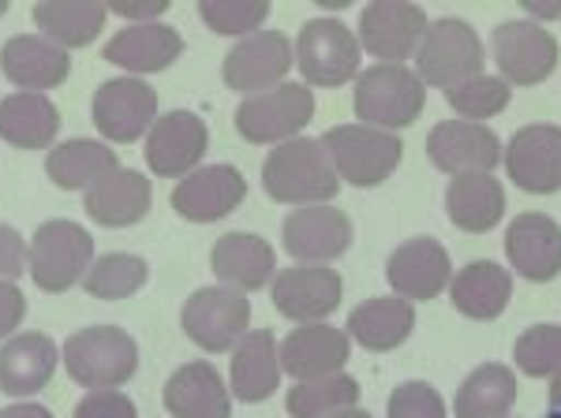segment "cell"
Instances as JSON below:
<instances>
[{"instance_id":"obj_2","label":"cell","mask_w":561,"mask_h":418,"mask_svg":"<svg viewBox=\"0 0 561 418\" xmlns=\"http://www.w3.org/2000/svg\"><path fill=\"white\" fill-rule=\"evenodd\" d=\"M60 362H65L68 378L90 393L121 388L139 370V344L121 325H87L65 340Z\"/></svg>"},{"instance_id":"obj_30","label":"cell","mask_w":561,"mask_h":418,"mask_svg":"<svg viewBox=\"0 0 561 418\" xmlns=\"http://www.w3.org/2000/svg\"><path fill=\"white\" fill-rule=\"evenodd\" d=\"M60 131V108L45 94L0 97V139L15 150H53Z\"/></svg>"},{"instance_id":"obj_17","label":"cell","mask_w":561,"mask_h":418,"mask_svg":"<svg viewBox=\"0 0 561 418\" xmlns=\"http://www.w3.org/2000/svg\"><path fill=\"white\" fill-rule=\"evenodd\" d=\"M505 169L520 190L550 195L561 187V127L531 124L520 127L505 147Z\"/></svg>"},{"instance_id":"obj_52","label":"cell","mask_w":561,"mask_h":418,"mask_svg":"<svg viewBox=\"0 0 561 418\" xmlns=\"http://www.w3.org/2000/svg\"><path fill=\"white\" fill-rule=\"evenodd\" d=\"M547 418H561V411H550V415H547Z\"/></svg>"},{"instance_id":"obj_13","label":"cell","mask_w":561,"mask_h":418,"mask_svg":"<svg viewBox=\"0 0 561 418\" xmlns=\"http://www.w3.org/2000/svg\"><path fill=\"white\" fill-rule=\"evenodd\" d=\"M206 147H210V131L187 108H173V113L158 116V124L147 135V165L153 176L176 179L192 176L203 161Z\"/></svg>"},{"instance_id":"obj_33","label":"cell","mask_w":561,"mask_h":418,"mask_svg":"<svg viewBox=\"0 0 561 418\" xmlns=\"http://www.w3.org/2000/svg\"><path fill=\"white\" fill-rule=\"evenodd\" d=\"M31 15L42 38L65 45V49H83L105 31L108 4H94V0H42V4H34Z\"/></svg>"},{"instance_id":"obj_26","label":"cell","mask_w":561,"mask_h":418,"mask_svg":"<svg viewBox=\"0 0 561 418\" xmlns=\"http://www.w3.org/2000/svg\"><path fill=\"white\" fill-rule=\"evenodd\" d=\"M102 53L116 68L147 76V71H165L184 53V38H180L176 26L165 23H131L124 31H116Z\"/></svg>"},{"instance_id":"obj_49","label":"cell","mask_w":561,"mask_h":418,"mask_svg":"<svg viewBox=\"0 0 561 418\" xmlns=\"http://www.w3.org/2000/svg\"><path fill=\"white\" fill-rule=\"evenodd\" d=\"M550 407L561 411V374H554V381H550Z\"/></svg>"},{"instance_id":"obj_24","label":"cell","mask_w":561,"mask_h":418,"mask_svg":"<svg viewBox=\"0 0 561 418\" xmlns=\"http://www.w3.org/2000/svg\"><path fill=\"white\" fill-rule=\"evenodd\" d=\"M210 266L225 288L232 292H259L262 285L277 277V258L262 235L255 232H229L214 243Z\"/></svg>"},{"instance_id":"obj_28","label":"cell","mask_w":561,"mask_h":418,"mask_svg":"<svg viewBox=\"0 0 561 418\" xmlns=\"http://www.w3.org/2000/svg\"><path fill=\"white\" fill-rule=\"evenodd\" d=\"M161 404L173 418H229L232 399L221 374L210 362H184L173 378L165 381Z\"/></svg>"},{"instance_id":"obj_7","label":"cell","mask_w":561,"mask_h":418,"mask_svg":"<svg viewBox=\"0 0 561 418\" xmlns=\"http://www.w3.org/2000/svg\"><path fill=\"white\" fill-rule=\"evenodd\" d=\"M180 325H184L187 340L198 344L203 351H210V356H217V351H229L232 344H240L243 336H248L251 303L225 285L198 288L184 303Z\"/></svg>"},{"instance_id":"obj_43","label":"cell","mask_w":561,"mask_h":418,"mask_svg":"<svg viewBox=\"0 0 561 418\" xmlns=\"http://www.w3.org/2000/svg\"><path fill=\"white\" fill-rule=\"evenodd\" d=\"M71 418H139L135 404L116 388H102V393H87L76 404Z\"/></svg>"},{"instance_id":"obj_9","label":"cell","mask_w":561,"mask_h":418,"mask_svg":"<svg viewBox=\"0 0 561 418\" xmlns=\"http://www.w3.org/2000/svg\"><path fill=\"white\" fill-rule=\"evenodd\" d=\"M293 68V42L280 31H262L251 38H240L221 60V83L237 94H266L285 83Z\"/></svg>"},{"instance_id":"obj_46","label":"cell","mask_w":561,"mask_h":418,"mask_svg":"<svg viewBox=\"0 0 561 418\" xmlns=\"http://www.w3.org/2000/svg\"><path fill=\"white\" fill-rule=\"evenodd\" d=\"M169 0H113L108 12L113 15H124V20H135V23H153L158 15H165Z\"/></svg>"},{"instance_id":"obj_39","label":"cell","mask_w":561,"mask_h":418,"mask_svg":"<svg viewBox=\"0 0 561 418\" xmlns=\"http://www.w3.org/2000/svg\"><path fill=\"white\" fill-rule=\"evenodd\" d=\"M266 15H270L266 0H203L198 4V20L210 26L214 34H225V38H232V34L251 38L266 23Z\"/></svg>"},{"instance_id":"obj_38","label":"cell","mask_w":561,"mask_h":418,"mask_svg":"<svg viewBox=\"0 0 561 418\" xmlns=\"http://www.w3.org/2000/svg\"><path fill=\"white\" fill-rule=\"evenodd\" d=\"M147 280H150V266L139 254H102V258H94V266L83 277V288L87 295L116 303V299H131Z\"/></svg>"},{"instance_id":"obj_44","label":"cell","mask_w":561,"mask_h":418,"mask_svg":"<svg viewBox=\"0 0 561 418\" xmlns=\"http://www.w3.org/2000/svg\"><path fill=\"white\" fill-rule=\"evenodd\" d=\"M26 251H31V243H23V235L12 224H0V280L23 277Z\"/></svg>"},{"instance_id":"obj_11","label":"cell","mask_w":561,"mask_h":418,"mask_svg":"<svg viewBox=\"0 0 561 418\" xmlns=\"http://www.w3.org/2000/svg\"><path fill=\"white\" fill-rule=\"evenodd\" d=\"M90 116H94V127L108 142L128 147L158 124V90L135 76L108 79V83L98 86Z\"/></svg>"},{"instance_id":"obj_14","label":"cell","mask_w":561,"mask_h":418,"mask_svg":"<svg viewBox=\"0 0 561 418\" xmlns=\"http://www.w3.org/2000/svg\"><path fill=\"white\" fill-rule=\"evenodd\" d=\"M427 26V12L420 4H367L359 15V45L382 63H404L420 53Z\"/></svg>"},{"instance_id":"obj_50","label":"cell","mask_w":561,"mask_h":418,"mask_svg":"<svg viewBox=\"0 0 561 418\" xmlns=\"http://www.w3.org/2000/svg\"><path fill=\"white\" fill-rule=\"evenodd\" d=\"M333 418H370V415L359 411V407H352V411H341V415H333Z\"/></svg>"},{"instance_id":"obj_3","label":"cell","mask_w":561,"mask_h":418,"mask_svg":"<svg viewBox=\"0 0 561 418\" xmlns=\"http://www.w3.org/2000/svg\"><path fill=\"white\" fill-rule=\"evenodd\" d=\"M26 266L42 292L60 295L76 288L94 266V240L83 224L76 221H45L38 232L31 235V251H26Z\"/></svg>"},{"instance_id":"obj_25","label":"cell","mask_w":561,"mask_h":418,"mask_svg":"<svg viewBox=\"0 0 561 418\" xmlns=\"http://www.w3.org/2000/svg\"><path fill=\"white\" fill-rule=\"evenodd\" d=\"M153 206V187L142 172L135 169H116L113 176H105L102 184H94L83 195V209L94 224L105 229H128L139 224Z\"/></svg>"},{"instance_id":"obj_1","label":"cell","mask_w":561,"mask_h":418,"mask_svg":"<svg viewBox=\"0 0 561 418\" xmlns=\"http://www.w3.org/2000/svg\"><path fill=\"white\" fill-rule=\"evenodd\" d=\"M262 187L274 202L322 206L341 190V176L322 139L280 142L262 165Z\"/></svg>"},{"instance_id":"obj_40","label":"cell","mask_w":561,"mask_h":418,"mask_svg":"<svg viewBox=\"0 0 561 418\" xmlns=\"http://www.w3.org/2000/svg\"><path fill=\"white\" fill-rule=\"evenodd\" d=\"M446 97L468 124L491 120V116H497L505 105H510V83H505V79H494V76H476V79H468V83L454 86Z\"/></svg>"},{"instance_id":"obj_4","label":"cell","mask_w":561,"mask_h":418,"mask_svg":"<svg viewBox=\"0 0 561 418\" xmlns=\"http://www.w3.org/2000/svg\"><path fill=\"white\" fill-rule=\"evenodd\" d=\"M427 105L423 79L404 63H375L356 83V116L359 124L378 127V131H397L409 127Z\"/></svg>"},{"instance_id":"obj_16","label":"cell","mask_w":561,"mask_h":418,"mask_svg":"<svg viewBox=\"0 0 561 418\" xmlns=\"http://www.w3.org/2000/svg\"><path fill=\"white\" fill-rule=\"evenodd\" d=\"M280 243L285 251L293 254L296 262H330V258H341L352 243V221L341 209L333 206H304L296 213L285 217L280 224Z\"/></svg>"},{"instance_id":"obj_5","label":"cell","mask_w":561,"mask_h":418,"mask_svg":"<svg viewBox=\"0 0 561 418\" xmlns=\"http://www.w3.org/2000/svg\"><path fill=\"white\" fill-rule=\"evenodd\" d=\"M322 142H325V150H330L337 176L352 187L382 184L404 153L401 139H397L393 131H378V127H367V124L333 127V131H325Z\"/></svg>"},{"instance_id":"obj_32","label":"cell","mask_w":561,"mask_h":418,"mask_svg":"<svg viewBox=\"0 0 561 418\" xmlns=\"http://www.w3.org/2000/svg\"><path fill=\"white\" fill-rule=\"evenodd\" d=\"M454 292V306L472 322H491L510 306L513 295V277L497 262H468L465 269L454 272L449 280Z\"/></svg>"},{"instance_id":"obj_41","label":"cell","mask_w":561,"mask_h":418,"mask_svg":"<svg viewBox=\"0 0 561 418\" xmlns=\"http://www.w3.org/2000/svg\"><path fill=\"white\" fill-rule=\"evenodd\" d=\"M513 359L528 378L561 374V325H531L513 348Z\"/></svg>"},{"instance_id":"obj_15","label":"cell","mask_w":561,"mask_h":418,"mask_svg":"<svg viewBox=\"0 0 561 418\" xmlns=\"http://www.w3.org/2000/svg\"><path fill=\"white\" fill-rule=\"evenodd\" d=\"M386 277L404 303H427L454 280V266H449V251L438 240L420 235L389 254Z\"/></svg>"},{"instance_id":"obj_45","label":"cell","mask_w":561,"mask_h":418,"mask_svg":"<svg viewBox=\"0 0 561 418\" xmlns=\"http://www.w3.org/2000/svg\"><path fill=\"white\" fill-rule=\"evenodd\" d=\"M26 317V295L15 280H0V340L12 336Z\"/></svg>"},{"instance_id":"obj_31","label":"cell","mask_w":561,"mask_h":418,"mask_svg":"<svg viewBox=\"0 0 561 418\" xmlns=\"http://www.w3.org/2000/svg\"><path fill=\"white\" fill-rule=\"evenodd\" d=\"M116 169H121V158L98 139H68L45 153V176L60 190H90Z\"/></svg>"},{"instance_id":"obj_19","label":"cell","mask_w":561,"mask_h":418,"mask_svg":"<svg viewBox=\"0 0 561 418\" xmlns=\"http://www.w3.org/2000/svg\"><path fill=\"white\" fill-rule=\"evenodd\" d=\"M0 71L23 94H42V90L65 83L71 71V57L65 45L42 38V34H15L0 49Z\"/></svg>"},{"instance_id":"obj_35","label":"cell","mask_w":561,"mask_h":418,"mask_svg":"<svg viewBox=\"0 0 561 418\" xmlns=\"http://www.w3.org/2000/svg\"><path fill=\"white\" fill-rule=\"evenodd\" d=\"M415 311L404 299H367L348 314V333L367 351H393L412 336Z\"/></svg>"},{"instance_id":"obj_34","label":"cell","mask_w":561,"mask_h":418,"mask_svg":"<svg viewBox=\"0 0 561 418\" xmlns=\"http://www.w3.org/2000/svg\"><path fill=\"white\" fill-rule=\"evenodd\" d=\"M449 221L465 232H491L505 213V190L491 172H468L457 176L446 190Z\"/></svg>"},{"instance_id":"obj_12","label":"cell","mask_w":561,"mask_h":418,"mask_svg":"<svg viewBox=\"0 0 561 418\" xmlns=\"http://www.w3.org/2000/svg\"><path fill=\"white\" fill-rule=\"evenodd\" d=\"M494 63L505 76V83L517 86H536L542 79H550V71L558 68V42L550 31H542L531 20H510L494 31Z\"/></svg>"},{"instance_id":"obj_42","label":"cell","mask_w":561,"mask_h":418,"mask_svg":"<svg viewBox=\"0 0 561 418\" xmlns=\"http://www.w3.org/2000/svg\"><path fill=\"white\" fill-rule=\"evenodd\" d=\"M389 418H446V404L427 381H404L389 396Z\"/></svg>"},{"instance_id":"obj_23","label":"cell","mask_w":561,"mask_h":418,"mask_svg":"<svg viewBox=\"0 0 561 418\" xmlns=\"http://www.w3.org/2000/svg\"><path fill=\"white\" fill-rule=\"evenodd\" d=\"M505 254L520 277L547 285L561 272V229L547 213H520L505 232Z\"/></svg>"},{"instance_id":"obj_6","label":"cell","mask_w":561,"mask_h":418,"mask_svg":"<svg viewBox=\"0 0 561 418\" xmlns=\"http://www.w3.org/2000/svg\"><path fill=\"white\" fill-rule=\"evenodd\" d=\"M483 42L465 20H438L427 26L423 45L415 53L420 60V79L431 86L454 90L468 79L483 76Z\"/></svg>"},{"instance_id":"obj_27","label":"cell","mask_w":561,"mask_h":418,"mask_svg":"<svg viewBox=\"0 0 561 418\" xmlns=\"http://www.w3.org/2000/svg\"><path fill=\"white\" fill-rule=\"evenodd\" d=\"M348 362V333L333 325H304L280 340V370L296 381H311L325 374H341Z\"/></svg>"},{"instance_id":"obj_29","label":"cell","mask_w":561,"mask_h":418,"mask_svg":"<svg viewBox=\"0 0 561 418\" xmlns=\"http://www.w3.org/2000/svg\"><path fill=\"white\" fill-rule=\"evenodd\" d=\"M280 381V351L270 329H255L232 348L229 362V385L232 396L243 404H262L277 393Z\"/></svg>"},{"instance_id":"obj_48","label":"cell","mask_w":561,"mask_h":418,"mask_svg":"<svg viewBox=\"0 0 561 418\" xmlns=\"http://www.w3.org/2000/svg\"><path fill=\"white\" fill-rule=\"evenodd\" d=\"M524 8H528L531 15H539V20H554V15H561V4H554V0H539V4H531L528 0Z\"/></svg>"},{"instance_id":"obj_21","label":"cell","mask_w":561,"mask_h":418,"mask_svg":"<svg viewBox=\"0 0 561 418\" xmlns=\"http://www.w3.org/2000/svg\"><path fill=\"white\" fill-rule=\"evenodd\" d=\"M427 153L442 172L468 176V172H491L502 161V142L483 124L446 120L427 135Z\"/></svg>"},{"instance_id":"obj_18","label":"cell","mask_w":561,"mask_h":418,"mask_svg":"<svg viewBox=\"0 0 561 418\" xmlns=\"http://www.w3.org/2000/svg\"><path fill=\"white\" fill-rule=\"evenodd\" d=\"M243 195H248V184H243L240 169L203 165L173 187V209L184 221L210 224L221 221L225 213H232L243 202Z\"/></svg>"},{"instance_id":"obj_37","label":"cell","mask_w":561,"mask_h":418,"mask_svg":"<svg viewBox=\"0 0 561 418\" xmlns=\"http://www.w3.org/2000/svg\"><path fill=\"white\" fill-rule=\"evenodd\" d=\"M359 399V385L356 378L348 374H325V378H311L293 385L285 407L293 418H333L341 411H352Z\"/></svg>"},{"instance_id":"obj_10","label":"cell","mask_w":561,"mask_h":418,"mask_svg":"<svg viewBox=\"0 0 561 418\" xmlns=\"http://www.w3.org/2000/svg\"><path fill=\"white\" fill-rule=\"evenodd\" d=\"M296 63L311 86H345L359 71V42L341 20H311L296 38Z\"/></svg>"},{"instance_id":"obj_22","label":"cell","mask_w":561,"mask_h":418,"mask_svg":"<svg viewBox=\"0 0 561 418\" xmlns=\"http://www.w3.org/2000/svg\"><path fill=\"white\" fill-rule=\"evenodd\" d=\"M60 367V348L45 333H15L0 348V393L4 396H34L49 385Z\"/></svg>"},{"instance_id":"obj_36","label":"cell","mask_w":561,"mask_h":418,"mask_svg":"<svg viewBox=\"0 0 561 418\" xmlns=\"http://www.w3.org/2000/svg\"><path fill=\"white\" fill-rule=\"evenodd\" d=\"M517 404V378L502 362H486L472 370L457 388L454 411L457 418H505Z\"/></svg>"},{"instance_id":"obj_51","label":"cell","mask_w":561,"mask_h":418,"mask_svg":"<svg viewBox=\"0 0 561 418\" xmlns=\"http://www.w3.org/2000/svg\"><path fill=\"white\" fill-rule=\"evenodd\" d=\"M8 12V4H4V0H0V15H4Z\"/></svg>"},{"instance_id":"obj_20","label":"cell","mask_w":561,"mask_h":418,"mask_svg":"<svg viewBox=\"0 0 561 418\" xmlns=\"http://www.w3.org/2000/svg\"><path fill=\"white\" fill-rule=\"evenodd\" d=\"M274 303L288 322L314 325L341 306V277L325 266H293L274 277Z\"/></svg>"},{"instance_id":"obj_47","label":"cell","mask_w":561,"mask_h":418,"mask_svg":"<svg viewBox=\"0 0 561 418\" xmlns=\"http://www.w3.org/2000/svg\"><path fill=\"white\" fill-rule=\"evenodd\" d=\"M0 418H53V411L42 404H31V399H20L12 407H0Z\"/></svg>"},{"instance_id":"obj_8","label":"cell","mask_w":561,"mask_h":418,"mask_svg":"<svg viewBox=\"0 0 561 418\" xmlns=\"http://www.w3.org/2000/svg\"><path fill=\"white\" fill-rule=\"evenodd\" d=\"M314 94L300 83H280L266 94L243 97L237 108V131L248 142H293L311 124Z\"/></svg>"}]
</instances>
